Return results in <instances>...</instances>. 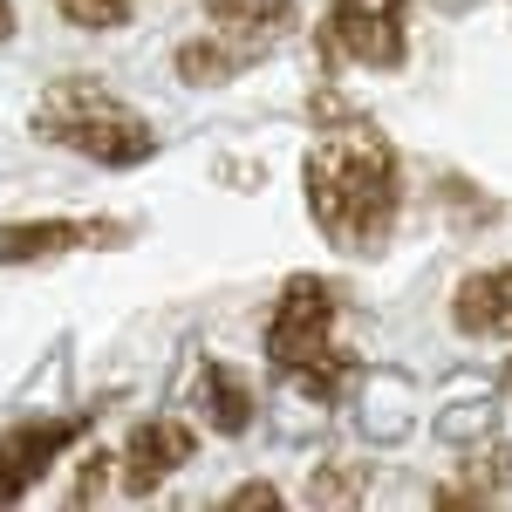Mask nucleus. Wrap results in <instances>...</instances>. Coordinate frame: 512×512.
Listing matches in <instances>:
<instances>
[{
	"mask_svg": "<svg viewBox=\"0 0 512 512\" xmlns=\"http://www.w3.org/2000/svg\"><path fill=\"white\" fill-rule=\"evenodd\" d=\"M301 192H308V219L328 246L376 260L403 219V158L383 130L355 117L321 123V137L301 158Z\"/></svg>",
	"mask_w": 512,
	"mask_h": 512,
	"instance_id": "f257e3e1",
	"label": "nucleus"
},
{
	"mask_svg": "<svg viewBox=\"0 0 512 512\" xmlns=\"http://www.w3.org/2000/svg\"><path fill=\"white\" fill-rule=\"evenodd\" d=\"M335 315H342V294L321 274H287L274 315H267V362L280 369L287 390L321 403V410L342 403V390L362 376L355 355L335 349Z\"/></svg>",
	"mask_w": 512,
	"mask_h": 512,
	"instance_id": "f03ea898",
	"label": "nucleus"
},
{
	"mask_svg": "<svg viewBox=\"0 0 512 512\" xmlns=\"http://www.w3.org/2000/svg\"><path fill=\"white\" fill-rule=\"evenodd\" d=\"M35 137L41 144H62L82 164H103V171H137V164L158 158V130L137 103H123L117 89H103L96 76H62L35 96Z\"/></svg>",
	"mask_w": 512,
	"mask_h": 512,
	"instance_id": "7ed1b4c3",
	"label": "nucleus"
},
{
	"mask_svg": "<svg viewBox=\"0 0 512 512\" xmlns=\"http://www.w3.org/2000/svg\"><path fill=\"white\" fill-rule=\"evenodd\" d=\"M321 69H376V76H396L410 62V0H328L321 7Z\"/></svg>",
	"mask_w": 512,
	"mask_h": 512,
	"instance_id": "20e7f679",
	"label": "nucleus"
},
{
	"mask_svg": "<svg viewBox=\"0 0 512 512\" xmlns=\"http://www.w3.org/2000/svg\"><path fill=\"white\" fill-rule=\"evenodd\" d=\"M89 424H96L89 410H69V417H21V424H7V431H0V506H21L41 478H48V465H55L76 437H89Z\"/></svg>",
	"mask_w": 512,
	"mask_h": 512,
	"instance_id": "39448f33",
	"label": "nucleus"
},
{
	"mask_svg": "<svg viewBox=\"0 0 512 512\" xmlns=\"http://www.w3.org/2000/svg\"><path fill=\"white\" fill-rule=\"evenodd\" d=\"M192 451H198V431L185 424V417H144L137 431L123 437V451L110 458V465H117V478H123L130 499H151L171 472L192 465Z\"/></svg>",
	"mask_w": 512,
	"mask_h": 512,
	"instance_id": "423d86ee",
	"label": "nucleus"
},
{
	"mask_svg": "<svg viewBox=\"0 0 512 512\" xmlns=\"http://www.w3.org/2000/svg\"><path fill=\"white\" fill-rule=\"evenodd\" d=\"M130 226L123 219H14L0 226V267H41L82 246H123Z\"/></svg>",
	"mask_w": 512,
	"mask_h": 512,
	"instance_id": "0eeeda50",
	"label": "nucleus"
},
{
	"mask_svg": "<svg viewBox=\"0 0 512 512\" xmlns=\"http://www.w3.org/2000/svg\"><path fill=\"white\" fill-rule=\"evenodd\" d=\"M451 328L465 342H512V267L465 274L451 294Z\"/></svg>",
	"mask_w": 512,
	"mask_h": 512,
	"instance_id": "6e6552de",
	"label": "nucleus"
},
{
	"mask_svg": "<svg viewBox=\"0 0 512 512\" xmlns=\"http://www.w3.org/2000/svg\"><path fill=\"white\" fill-rule=\"evenodd\" d=\"M253 383L239 376V369H226V362H205L198 369V417H205V431L219 437H246L253 431Z\"/></svg>",
	"mask_w": 512,
	"mask_h": 512,
	"instance_id": "1a4fd4ad",
	"label": "nucleus"
},
{
	"mask_svg": "<svg viewBox=\"0 0 512 512\" xmlns=\"http://www.w3.org/2000/svg\"><path fill=\"white\" fill-rule=\"evenodd\" d=\"M267 48H253V41H233V35H212L205 41H185L178 55H171V69H178V82H192V89H219V82H233L239 69H253Z\"/></svg>",
	"mask_w": 512,
	"mask_h": 512,
	"instance_id": "9d476101",
	"label": "nucleus"
},
{
	"mask_svg": "<svg viewBox=\"0 0 512 512\" xmlns=\"http://www.w3.org/2000/svg\"><path fill=\"white\" fill-rule=\"evenodd\" d=\"M198 7L219 35L253 41V48H267L280 28H294V0H198Z\"/></svg>",
	"mask_w": 512,
	"mask_h": 512,
	"instance_id": "9b49d317",
	"label": "nucleus"
},
{
	"mask_svg": "<svg viewBox=\"0 0 512 512\" xmlns=\"http://www.w3.org/2000/svg\"><path fill=\"white\" fill-rule=\"evenodd\" d=\"M48 7H55L69 28H82V35H117L137 0H48Z\"/></svg>",
	"mask_w": 512,
	"mask_h": 512,
	"instance_id": "f8f14e48",
	"label": "nucleus"
},
{
	"mask_svg": "<svg viewBox=\"0 0 512 512\" xmlns=\"http://www.w3.org/2000/svg\"><path fill=\"white\" fill-rule=\"evenodd\" d=\"M362 465H321L315 478H308V499H315V506H355V499H362Z\"/></svg>",
	"mask_w": 512,
	"mask_h": 512,
	"instance_id": "ddd939ff",
	"label": "nucleus"
},
{
	"mask_svg": "<svg viewBox=\"0 0 512 512\" xmlns=\"http://www.w3.org/2000/svg\"><path fill=\"white\" fill-rule=\"evenodd\" d=\"M103 485H110V451H89V458H82L76 492H69V506H96V499H103Z\"/></svg>",
	"mask_w": 512,
	"mask_h": 512,
	"instance_id": "4468645a",
	"label": "nucleus"
},
{
	"mask_svg": "<svg viewBox=\"0 0 512 512\" xmlns=\"http://www.w3.org/2000/svg\"><path fill=\"white\" fill-rule=\"evenodd\" d=\"M280 506V485H267V478H246L239 492H226V512H274Z\"/></svg>",
	"mask_w": 512,
	"mask_h": 512,
	"instance_id": "2eb2a0df",
	"label": "nucleus"
},
{
	"mask_svg": "<svg viewBox=\"0 0 512 512\" xmlns=\"http://www.w3.org/2000/svg\"><path fill=\"white\" fill-rule=\"evenodd\" d=\"M14 35V0H0V41Z\"/></svg>",
	"mask_w": 512,
	"mask_h": 512,
	"instance_id": "dca6fc26",
	"label": "nucleus"
},
{
	"mask_svg": "<svg viewBox=\"0 0 512 512\" xmlns=\"http://www.w3.org/2000/svg\"><path fill=\"white\" fill-rule=\"evenodd\" d=\"M506 396H512V369H506Z\"/></svg>",
	"mask_w": 512,
	"mask_h": 512,
	"instance_id": "f3484780",
	"label": "nucleus"
}]
</instances>
